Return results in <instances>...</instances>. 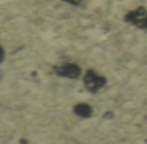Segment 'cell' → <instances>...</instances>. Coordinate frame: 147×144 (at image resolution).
Wrapping results in <instances>:
<instances>
[{
	"label": "cell",
	"mask_w": 147,
	"mask_h": 144,
	"mask_svg": "<svg viewBox=\"0 0 147 144\" xmlns=\"http://www.w3.org/2000/svg\"><path fill=\"white\" fill-rule=\"evenodd\" d=\"M124 21L141 30L147 31V10L144 6H138L128 11L124 16Z\"/></svg>",
	"instance_id": "1"
},
{
	"label": "cell",
	"mask_w": 147,
	"mask_h": 144,
	"mask_svg": "<svg viewBox=\"0 0 147 144\" xmlns=\"http://www.w3.org/2000/svg\"><path fill=\"white\" fill-rule=\"evenodd\" d=\"M83 81L86 89L91 93H97L99 90L105 87L107 83L106 78L97 74L94 70H88L86 75L84 76Z\"/></svg>",
	"instance_id": "2"
},
{
	"label": "cell",
	"mask_w": 147,
	"mask_h": 144,
	"mask_svg": "<svg viewBox=\"0 0 147 144\" xmlns=\"http://www.w3.org/2000/svg\"><path fill=\"white\" fill-rule=\"evenodd\" d=\"M57 75L69 79H77L81 76V68L76 64H63L61 66L55 67Z\"/></svg>",
	"instance_id": "3"
},
{
	"label": "cell",
	"mask_w": 147,
	"mask_h": 144,
	"mask_svg": "<svg viewBox=\"0 0 147 144\" xmlns=\"http://www.w3.org/2000/svg\"><path fill=\"white\" fill-rule=\"evenodd\" d=\"M74 111L75 113L78 114L79 116H82V117H89L92 113V108L91 106H89L88 104L85 103H80L78 105L75 106L74 108Z\"/></svg>",
	"instance_id": "4"
},
{
	"label": "cell",
	"mask_w": 147,
	"mask_h": 144,
	"mask_svg": "<svg viewBox=\"0 0 147 144\" xmlns=\"http://www.w3.org/2000/svg\"><path fill=\"white\" fill-rule=\"evenodd\" d=\"M63 1H65V2L69 3L71 5H74V6H79L84 0H63Z\"/></svg>",
	"instance_id": "5"
}]
</instances>
